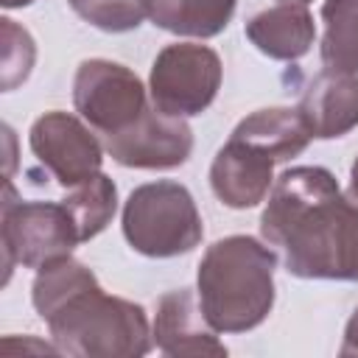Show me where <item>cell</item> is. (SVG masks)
Wrapping results in <instances>:
<instances>
[{"instance_id": "cell-21", "label": "cell", "mask_w": 358, "mask_h": 358, "mask_svg": "<svg viewBox=\"0 0 358 358\" xmlns=\"http://www.w3.org/2000/svg\"><path fill=\"white\" fill-rule=\"evenodd\" d=\"M350 193L358 199V157H355V162L350 168Z\"/></svg>"}, {"instance_id": "cell-20", "label": "cell", "mask_w": 358, "mask_h": 358, "mask_svg": "<svg viewBox=\"0 0 358 358\" xmlns=\"http://www.w3.org/2000/svg\"><path fill=\"white\" fill-rule=\"evenodd\" d=\"M338 355H344V358H358V308H355V313L350 316V322H347V327H344V341H341V347H338Z\"/></svg>"}, {"instance_id": "cell-13", "label": "cell", "mask_w": 358, "mask_h": 358, "mask_svg": "<svg viewBox=\"0 0 358 358\" xmlns=\"http://www.w3.org/2000/svg\"><path fill=\"white\" fill-rule=\"evenodd\" d=\"M246 36L263 56L277 62H296L310 50L316 25L308 6L277 3L246 22Z\"/></svg>"}, {"instance_id": "cell-3", "label": "cell", "mask_w": 358, "mask_h": 358, "mask_svg": "<svg viewBox=\"0 0 358 358\" xmlns=\"http://www.w3.org/2000/svg\"><path fill=\"white\" fill-rule=\"evenodd\" d=\"M277 255L249 235H229L207 246L196 274L201 310L215 333H246L274 308Z\"/></svg>"}, {"instance_id": "cell-8", "label": "cell", "mask_w": 358, "mask_h": 358, "mask_svg": "<svg viewBox=\"0 0 358 358\" xmlns=\"http://www.w3.org/2000/svg\"><path fill=\"white\" fill-rule=\"evenodd\" d=\"M84 123V117L53 109L36 117L28 131V145L34 157L50 171V176L62 187H76L101 171L103 145Z\"/></svg>"}, {"instance_id": "cell-12", "label": "cell", "mask_w": 358, "mask_h": 358, "mask_svg": "<svg viewBox=\"0 0 358 358\" xmlns=\"http://www.w3.org/2000/svg\"><path fill=\"white\" fill-rule=\"evenodd\" d=\"M296 112L316 140L344 137L358 126V76L319 73L302 92Z\"/></svg>"}, {"instance_id": "cell-2", "label": "cell", "mask_w": 358, "mask_h": 358, "mask_svg": "<svg viewBox=\"0 0 358 358\" xmlns=\"http://www.w3.org/2000/svg\"><path fill=\"white\" fill-rule=\"evenodd\" d=\"M31 302L59 352L76 358H140L151 350L143 305L103 294L98 277L73 255L36 271Z\"/></svg>"}, {"instance_id": "cell-6", "label": "cell", "mask_w": 358, "mask_h": 358, "mask_svg": "<svg viewBox=\"0 0 358 358\" xmlns=\"http://www.w3.org/2000/svg\"><path fill=\"white\" fill-rule=\"evenodd\" d=\"M221 87V56L196 42L165 45L148 76L151 103L173 117L201 115L218 95Z\"/></svg>"}, {"instance_id": "cell-9", "label": "cell", "mask_w": 358, "mask_h": 358, "mask_svg": "<svg viewBox=\"0 0 358 358\" xmlns=\"http://www.w3.org/2000/svg\"><path fill=\"white\" fill-rule=\"evenodd\" d=\"M103 148L123 168L168 171L187 162L193 131L185 117L165 115L151 103L129 129L103 137Z\"/></svg>"}, {"instance_id": "cell-16", "label": "cell", "mask_w": 358, "mask_h": 358, "mask_svg": "<svg viewBox=\"0 0 358 358\" xmlns=\"http://www.w3.org/2000/svg\"><path fill=\"white\" fill-rule=\"evenodd\" d=\"M322 22L324 70L358 76V0H324Z\"/></svg>"}, {"instance_id": "cell-22", "label": "cell", "mask_w": 358, "mask_h": 358, "mask_svg": "<svg viewBox=\"0 0 358 358\" xmlns=\"http://www.w3.org/2000/svg\"><path fill=\"white\" fill-rule=\"evenodd\" d=\"M34 0H0V6L6 8H22V6H31Z\"/></svg>"}, {"instance_id": "cell-15", "label": "cell", "mask_w": 358, "mask_h": 358, "mask_svg": "<svg viewBox=\"0 0 358 358\" xmlns=\"http://www.w3.org/2000/svg\"><path fill=\"white\" fill-rule=\"evenodd\" d=\"M235 6L238 0H145L148 20L157 28L199 39L218 36L229 25Z\"/></svg>"}, {"instance_id": "cell-7", "label": "cell", "mask_w": 358, "mask_h": 358, "mask_svg": "<svg viewBox=\"0 0 358 358\" xmlns=\"http://www.w3.org/2000/svg\"><path fill=\"white\" fill-rule=\"evenodd\" d=\"M73 103L90 129L103 137L129 129L148 109L140 76L109 59H87L78 64L73 78Z\"/></svg>"}, {"instance_id": "cell-17", "label": "cell", "mask_w": 358, "mask_h": 358, "mask_svg": "<svg viewBox=\"0 0 358 358\" xmlns=\"http://www.w3.org/2000/svg\"><path fill=\"white\" fill-rule=\"evenodd\" d=\"M62 204L67 207L76 232L84 241L95 238L98 232H103L109 227V221L115 218L117 210V187L106 173H95L90 179H84L81 185L73 187V193H67L62 199Z\"/></svg>"}, {"instance_id": "cell-23", "label": "cell", "mask_w": 358, "mask_h": 358, "mask_svg": "<svg viewBox=\"0 0 358 358\" xmlns=\"http://www.w3.org/2000/svg\"><path fill=\"white\" fill-rule=\"evenodd\" d=\"M280 3H296V6H308L310 0H280Z\"/></svg>"}, {"instance_id": "cell-18", "label": "cell", "mask_w": 358, "mask_h": 358, "mask_svg": "<svg viewBox=\"0 0 358 358\" xmlns=\"http://www.w3.org/2000/svg\"><path fill=\"white\" fill-rule=\"evenodd\" d=\"M70 8L98 31L126 34L134 31L145 17V0H67Z\"/></svg>"}, {"instance_id": "cell-14", "label": "cell", "mask_w": 358, "mask_h": 358, "mask_svg": "<svg viewBox=\"0 0 358 358\" xmlns=\"http://www.w3.org/2000/svg\"><path fill=\"white\" fill-rule=\"evenodd\" d=\"M232 137L257 145L277 162H285V159L302 154L308 148V143L313 140L302 115L288 106H271V109H257V112L246 115L232 129Z\"/></svg>"}, {"instance_id": "cell-10", "label": "cell", "mask_w": 358, "mask_h": 358, "mask_svg": "<svg viewBox=\"0 0 358 358\" xmlns=\"http://www.w3.org/2000/svg\"><path fill=\"white\" fill-rule=\"evenodd\" d=\"M151 336L157 350L173 358L227 355V347L218 341L213 324L201 310L199 294H193L190 288H176L159 296Z\"/></svg>"}, {"instance_id": "cell-1", "label": "cell", "mask_w": 358, "mask_h": 358, "mask_svg": "<svg viewBox=\"0 0 358 358\" xmlns=\"http://www.w3.org/2000/svg\"><path fill=\"white\" fill-rule=\"evenodd\" d=\"M260 235L294 277L358 282V199L341 193L322 165H296L277 176Z\"/></svg>"}, {"instance_id": "cell-5", "label": "cell", "mask_w": 358, "mask_h": 358, "mask_svg": "<svg viewBox=\"0 0 358 358\" xmlns=\"http://www.w3.org/2000/svg\"><path fill=\"white\" fill-rule=\"evenodd\" d=\"M0 243H3V266L8 280L14 266L39 271L48 263L73 255L81 238L62 201H20L14 196L11 182H6Z\"/></svg>"}, {"instance_id": "cell-4", "label": "cell", "mask_w": 358, "mask_h": 358, "mask_svg": "<svg viewBox=\"0 0 358 358\" xmlns=\"http://www.w3.org/2000/svg\"><path fill=\"white\" fill-rule=\"evenodd\" d=\"M123 235L145 257H176L201 243L204 227L190 190L179 182L159 179L129 193L123 204Z\"/></svg>"}, {"instance_id": "cell-11", "label": "cell", "mask_w": 358, "mask_h": 358, "mask_svg": "<svg viewBox=\"0 0 358 358\" xmlns=\"http://www.w3.org/2000/svg\"><path fill=\"white\" fill-rule=\"evenodd\" d=\"M274 165H277L274 157L229 134V140L218 148L210 165V187L215 199L232 210L257 207L268 196Z\"/></svg>"}, {"instance_id": "cell-19", "label": "cell", "mask_w": 358, "mask_h": 358, "mask_svg": "<svg viewBox=\"0 0 358 358\" xmlns=\"http://www.w3.org/2000/svg\"><path fill=\"white\" fill-rule=\"evenodd\" d=\"M0 62H3V90H14L31 76L36 48L25 28H20L14 20H0Z\"/></svg>"}]
</instances>
